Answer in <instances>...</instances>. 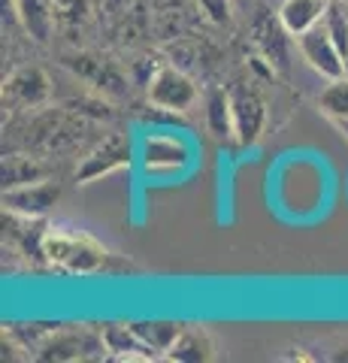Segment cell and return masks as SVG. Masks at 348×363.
<instances>
[{
	"label": "cell",
	"instance_id": "obj_1",
	"mask_svg": "<svg viewBox=\"0 0 348 363\" xmlns=\"http://www.w3.org/2000/svg\"><path fill=\"white\" fill-rule=\"evenodd\" d=\"M43 255L49 257V264H55L64 272H73V276L97 272L106 260V252L91 236L76 230H49L43 236Z\"/></svg>",
	"mask_w": 348,
	"mask_h": 363
},
{
	"label": "cell",
	"instance_id": "obj_2",
	"mask_svg": "<svg viewBox=\"0 0 348 363\" xmlns=\"http://www.w3.org/2000/svg\"><path fill=\"white\" fill-rule=\"evenodd\" d=\"M197 97V85L176 67H161L149 79V100L164 112H188Z\"/></svg>",
	"mask_w": 348,
	"mask_h": 363
},
{
	"label": "cell",
	"instance_id": "obj_3",
	"mask_svg": "<svg viewBox=\"0 0 348 363\" xmlns=\"http://www.w3.org/2000/svg\"><path fill=\"white\" fill-rule=\"evenodd\" d=\"M297 49H300V55L306 58V64L312 67V70H318L321 76H327V79L345 76V58H342V52L336 49V43H333V37H330V30H327L324 21L315 25L312 30L300 33Z\"/></svg>",
	"mask_w": 348,
	"mask_h": 363
},
{
	"label": "cell",
	"instance_id": "obj_4",
	"mask_svg": "<svg viewBox=\"0 0 348 363\" xmlns=\"http://www.w3.org/2000/svg\"><path fill=\"white\" fill-rule=\"evenodd\" d=\"M142 167L149 176H176L188 161L191 149L185 145L182 136H149L142 143Z\"/></svg>",
	"mask_w": 348,
	"mask_h": 363
},
{
	"label": "cell",
	"instance_id": "obj_5",
	"mask_svg": "<svg viewBox=\"0 0 348 363\" xmlns=\"http://www.w3.org/2000/svg\"><path fill=\"white\" fill-rule=\"evenodd\" d=\"M230 106H233V128L242 145H254L264 133L266 124V106L254 88H233L230 91Z\"/></svg>",
	"mask_w": 348,
	"mask_h": 363
},
{
	"label": "cell",
	"instance_id": "obj_6",
	"mask_svg": "<svg viewBox=\"0 0 348 363\" xmlns=\"http://www.w3.org/2000/svg\"><path fill=\"white\" fill-rule=\"evenodd\" d=\"M125 164H130V145H128L125 136L116 133V136H109V140H103V145H97V149L85 157L79 179L88 182V179H97V176H106Z\"/></svg>",
	"mask_w": 348,
	"mask_h": 363
},
{
	"label": "cell",
	"instance_id": "obj_7",
	"mask_svg": "<svg viewBox=\"0 0 348 363\" xmlns=\"http://www.w3.org/2000/svg\"><path fill=\"white\" fill-rule=\"evenodd\" d=\"M327 9H330V0H282L279 21L285 25L291 37H300V33L321 25L327 18Z\"/></svg>",
	"mask_w": 348,
	"mask_h": 363
},
{
	"label": "cell",
	"instance_id": "obj_8",
	"mask_svg": "<svg viewBox=\"0 0 348 363\" xmlns=\"http://www.w3.org/2000/svg\"><path fill=\"white\" fill-rule=\"evenodd\" d=\"M4 97H9L13 104H21V106H37L49 97V79L40 67H25L16 76H9Z\"/></svg>",
	"mask_w": 348,
	"mask_h": 363
},
{
	"label": "cell",
	"instance_id": "obj_9",
	"mask_svg": "<svg viewBox=\"0 0 348 363\" xmlns=\"http://www.w3.org/2000/svg\"><path fill=\"white\" fill-rule=\"evenodd\" d=\"M58 200V188L49 182H30V185H18L6 191V206L21 215H43L55 206Z\"/></svg>",
	"mask_w": 348,
	"mask_h": 363
},
{
	"label": "cell",
	"instance_id": "obj_10",
	"mask_svg": "<svg viewBox=\"0 0 348 363\" xmlns=\"http://www.w3.org/2000/svg\"><path fill=\"white\" fill-rule=\"evenodd\" d=\"M285 25L282 21H273L269 16L254 21V43L257 49L264 52V58L276 67V70H288V40H285Z\"/></svg>",
	"mask_w": 348,
	"mask_h": 363
},
{
	"label": "cell",
	"instance_id": "obj_11",
	"mask_svg": "<svg viewBox=\"0 0 348 363\" xmlns=\"http://www.w3.org/2000/svg\"><path fill=\"white\" fill-rule=\"evenodd\" d=\"M13 4H16V13L21 18V25L28 28L30 37L40 40V43L49 40L58 0H13Z\"/></svg>",
	"mask_w": 348,
	"mask_h": 363
},
{
	"label": "cell",
	"instance_id": "obj_12",
	"mask_svg": "<svg viewBox=\"0 0 348 363\" xmlns=\"http://www.w3.org/2000/svg\"><path fill=\"white\" fill-rule=\"evenodd\" d=\"M164 357L167 360H209L212 357V342L200 327H191V330L179 333V339L170 345V351H167Z\"/></svg>",
	"mask_w": 348,
	"mask_h": 363
},
{
	"label": "cell",
	"instance_id": "obj_13",
	"mask_svg": "<svg viewBox=\"0 0 348 363\" xmlns=\"http://www.w3.org/2000/svg\"><path fill=\"white\" fill-rule=\"evenodd\" d=\"M206 124H209V130L215 133L218 140L237 136V128H233L230 94H224V91H212L209 100H206Z\"/></svg>",
	"mask_w": 348,
	"mask_h": 363
},
{
	"label": "cell",
	"instance_id": "obj_14",
	"mask_svg": "<svg viewBox=\"0 0 348 363\" xmlns=\"http://www.w3.org/2000/svg\"><path fill=\"white\" fill-rule=\"evenodd\" d=\"M130 327L149 351H170V345L179 339V333H182V327L173 324V321H140V324H130Z\"/></svg>",
	"mask_w": 348,
	"mask_h": 363
},
{
	"label": "cell",
	"instance_id": "obj_15",
	"mask_svg": "<svg viewBox=\"0 0 348 363\" xmlns=\"http://www.w3.org/2000/svg\"><path fill=\"white\" fill-rule=\"evenodd\" d=\"M321 109L333 116L336 121L348 124V76H339V79H330V85L321 91Z\"/></svg>",
	"mask_w": 348,
	"mask_h": 363
},
{
	"label": "cell",
	"instance_id": "obj_16",
	"mask_svg": "<svg viewBox=\"0 0 348 363\" xmlns=\"http://www.w3.org/2000/svg\"><path fill=\"white\" fill-rule=\"evenodd\" d=\"M324 25H327L336 49L342 52V58L348 64V6H345V0H330V9H327Z\"/></svg>",
	"mask_w": 348,
	"mask_h": 363
},
{
	"label": "cell",
	"instance_id": "obj_17",
	"mask_svg": "<svg viewBox=\"0 0 348 363\" xmlns=\"http://www.w3.org/2000/svg\"><path fill=\"white\" fill-rule=\"evenodd\" d=\"M40 176H43V169L33 161H28V157H6V161H4V182L9 188L40 182Z\"/></svg>",
	"mask_w": 348,
	"mask_h": 363
},
{
	"label": "cell",
	"instance_id": "obj_18",
	"mask_svg": "<svg viewBox=\"0 0 348 363\" xmlns=\"http://www.w3.org/2000/svg\"><path fill=\"white\" fill-rule=\"evenodd\" d=\"M197 4L212 21H218V25H224V21L230 18V4L228 0H197Z\"/></svg>",
	"mask_w": 348,
	"mask_h": 363
},
{
	"label": "cell",
	"instance_id": "obj_19",
	"mask_svg": "<svg viewBox=\"0 0 348 363\" xmlns=\"http://www.w3.org/2000/svg\"><path fill=\"white\" fill-rule=\"evenodd\" d=\"M76 4H82V0H58V9H61V13H70Z\"/></svg>",
	"mask_w": 348,
	"mask_h": 363
},
{
	"label": "cell",
	"instance_id": "obj_20",
	"mask_svg": "<svg viewBox=\"0 0 348 363\" xmlns=\"http://www.w3.org/2000/svg\"><path fill=\"white\" fill-rule=\"evenodd\" d=\"M345 76H348V64H345Z\"/></svg>",
	"mask_w": 348,
	"mask_h": 363
}]
</instances>
